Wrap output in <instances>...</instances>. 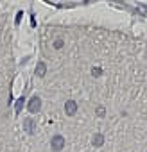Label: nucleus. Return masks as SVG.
Returning a JSON list of instances; mask_svg holds the SVG:
<instances>
[{
  "label": "nucleus",
  "instance_id": "obj_7",
  "mask_svg": "<svg viewBox=\"0 0 147 152\" xmlns=\"http://www.w3.org/2000/svg\"><path fill=\"white\" fill-rule=\"evenodd\" d=\"M22 107H24V97L16 100V107H15V111H16V113H20V111H22Z\"/></svg>",
  "mask_w": 147,
  "mask_h": 152
},
{
  "label": "nucleus",
  "instance_id": "obj_2",
  "mask_svg": "<svg viewBox=\"0 0 147 152\" xmlns=\"http://www.w3.org/2000/svg\"><path fill=\"white\" fill-rule=\"evenodd\" d=\"M50 145H52V148H54V150H61V148H63V145H65V138L57 134V136H54V138H52Z\"/></svg>",
  "mask_w": 147,
  "mask_h": 152
},
{
  "label": "nucleus",
  "instance_id": "obj_8",
  "mask_svg": "<svg viewBox=\"0 0 147 152\" xmlns=\"http://www.w3.org/2000/svg\"><path fill=\"white\" fill-rule=\"evenodd\" d=\"M92 73L95 75V77H99V75L102 73V70H101V68H93V70H92Z\"/></svg>",
  "mask_w": 147,
  "mask_h": 152
},
{
  "label": "nucleus",
  "instance_id": "obj_10",
  "mask_svg": "<svg viewBox=\"0 0 147 152\" xmlns=\"http://www.w3.org/2000/svg\"><path fill=\"white\" fill-rule=\"evenodd\" d=\"M97 115H99V116H104V107H99V109H97Z\"/></svg>",
  "mask_w": 147,
  "mask_h": 152
},
{
  "label": "nucleus",
  "instance_id": "obj_3",
  "mask_svg": "<svg viewBox=\"0 0 147 152\" xmlns=\"http://www.w3.org/2000/svg\"><path fill=\"white\" fill-rule=\"evenodd\" d=\"M24 131H27L29 134H32V132L36 131V124H34L32 118H25V120H24Z\"/></svg>",
  "mask_w": 147,
  "mask_h": 152
},
{
  "label": "nucleus",
  "instance_id": "obj_4",
  "mask_svg": "<svg viewBox=\"0 0 147 152\" xmlns=\"http://www.w3.org/2000/svg\"><path fill=\"white\" fill-rule=\"evenodd\" d=\"M65 111H66V115H68V116L76 115V111H77V104L74 102V100H68V102H66V106H65Z\"/></svg>",
  "mask_w": 147,
  "mask_h": 152
},
{
  "label": "nucleus",
  "instance_id": "obj_9",
  "mask_svg": "<svg viewBox=\"0 0 147 152\" xmlns=\"http://www.w3.org/2000/svg\"><path fill=\"white\" fill-rule=\"evenodd\" d=\"M54 47H56V48H61V47H63V41H61V39H57V41L54 43Z\"/></svg>",
  "mask_w": 147,
  "mask_h": 152
},
{
  "label": "nucleus",
  "instance_id": "obj_6",
  "mask_svg": "<svg viewBox=\"0 0 147 152\" xmlns=\"http://www.w3.org/2000/svg\"><path fill=\"white\" fill-rule=\"evenodd\" d=\"M102 143H104V136H102V134H95V136H93V145H95V147H101Z\"/></svg>",
  "mask_w": 147,
  "mask_h": 152
},
{
  "label": "nucleus",
  "instance_id": "obj_5",
  "mask_svg": "<svg viewBox=\"0 0 147 152\" xmlns=\"http://www.w3.org/2000/svg\"><path fill=\"white\" fill-rule=\"evenodd\" d=\"M45 72H47V66H45V63H38V64H36V75H38V77H43V75H45Z\"/></svg>",
  "mask_w": 147,
  "mask_h": 152
},
{
  "label": "nucleus",
  "instance_id": "obj_1",
  "mask_svg": "<svg viewBox=\"0 0 147 152\" xmlns=\"http://www.w3.org/2000/svg\"><path fill=\"white\" fill-rule=\"evenodd\" d=\"M40 109H41V100H40V97H32L31 102H29V111H31V113H38Z\"/></svg>",
  "mask_w": 147,
  "mask_h": 152
}]
</instances>
